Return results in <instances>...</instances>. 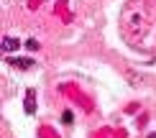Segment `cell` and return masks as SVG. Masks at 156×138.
<instances>
[{"mask_svg": "<svg viewBox=\"0 0 156 138\" xmlns=\"http://www.w3.org/2000/svg\"><path fill=\"white\" fill-rule=\"evenodd\" d=\"M151 28V13H148L146 0H131L128 8L123 10V34L128 36H144Z\"/></svg>", "mask_w": 156, "mask_h": 138, "instance_id": "1", "label": "cell"}, {"mask_svg": "<svg viewBox=\"0 0 156 138\" xmlns=\"http://www.w3.org/2000/svg\"><path fill=\"white\" fill-rule=\"evenodd\" d=\"M18 46H21L18 38H5V41L0 44V51H13V49H18Z\"/></svg>", "mask_w": 156, "mask_h": 138, "instance_id": "2", "label": "cell"}, {"mask_svg": "<svg viewBox=\"0 0 156 138\" xmlns=\"http://www.w3.org/2000/svg\"><path fill=\"white\" fill-rule=\"evenodd\" d=\"M34 95H36L34 90L26 92V113H28V115H34V110H36V105H34Z\"/></svg>", "mask_w": 156, "mask_h": 138, "instance_id": "3", "label": "cell"}, {"mask_svg": "<svg viewBox=\"0 0 156 138\" xmlns=\"http://www.w3.org/2000/svg\"><path fill=\"white\" fill-rule=\"evenodd\" d=\"M10 64L23 67V69H31V67H34V62H31V59H10Z\"/></svg>", "mask_w": 156, "mask_h": 138, "instance_id": "4", "label": "cell"}, {"mask_svg": "<svg viewBox=\"0 0 156 138\" xmlns=\"http://www.w3.org/2000/svg\"><path fill=\"white\" fill-rule=\"evenodd\" d=\"M72 118H74V115H72V110H64V113H62V120L67 123V126L72 123Z\"/></svg>", "mask_w": 156, "mask_h": 138, "instance_id": "5", "label": "cell"}, {"mask_svg": "<svg viewBox=\"0 0 156 138\" xmlns=\"http://www.w3.org/2000/svg\"><path fill=\"white\" fill-rule=\"evenodd\" d=\"M26 46H28V49H31V51H34V49H38V41H34V38H31V41H28V44H26Z\"/></svg>", "mask_w": 156, "mask_h": 138, "instance_id": "6", "label": "cell"}]
</instances>
